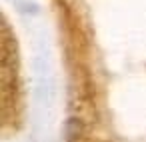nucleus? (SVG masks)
I'll use <instances>...</instances> for the list:
<instances>
[]
</instances>
